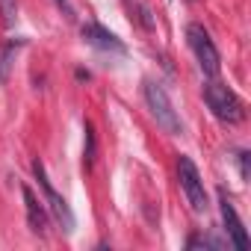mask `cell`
I'll return each mask as SVG.
<instances>
[{"label":"cell","mask_w":251,"mask_h":251,"mask_svg":"<svg viewBox=\"0 0 251 251\" xmlns=\"http://www.w3.org/2000/svg\"><path fill=\"white\" fill-rule=\"evenodd\" d=\"M186 42H189V48H192V53H195V59H198V65H201V71L207 74V77H219V50H216V45H213V39H210V33L201 27V24H189L186 27Z\"/></svg>","instance_id":"3957f363"},{"label":"cell","mask_w":251,"mask_h":251,"mask_svg":"<svg viewBox=\"0 0 251 251\" xmlns=\"http://www.w3.org/2000/svg\"><path fill=\"white\" fill-rule=\"evenodd\" d=\"M18 45H21V42H18ZM18 45L9 42V45L0 48V80L9 77V65H12V56H15V48H18Z\"/></svg>","instance_id":"9c48e42d"},{"label":"cell","mask_w":251,"mask_h":251,"mask_svg":"<svg viewBox=\"0 0 251 251\" xmlns=\"http://www.w3.org/2000/svg\"><path fill=\"white\" fill-rule=\"evenodd\" d=\"M80 33H83V42L92 45V48H98V50H112V53H124V50H127V48H124V42L115 33L103 30L100 24H83Z\"/></svg>","instance_id":"52a82bcc"},{"label":"cell","mask_w":251,"mask_h":251,"mask_svg":"<svg viewBox=\"0 0 251 251\" xmlns=\"http://www.w3.org/2000/svg\"><path fill=\"white\" fill-rule=\"evenodd\" d=\"M204 100H207V106L213 109V115H216L219 121L239 124V121H242V115H245L239 95H236L233 89H227L225 83H219L216 77L204 86Z\"/></svg>","instance_id":"6da1fadb"},{"label":"cell","mask_w":251,"mask_h":251,"mask_svg":"<svg viewBox=\"0 0 251 251\" xmlns=\"http://www.w3.org/2000/svg\"><path fill=\"white\" fill-rule=\"evenodd\" d=\"M21 192H24V204H27V222H30V230L39 233V236H45V233H48V213H45V207L39 204V198L33 195L30 186H21Z\"/></svg>","instance_id":"ba28073f"},{"label":"cell","mask_w":251,"mask_h":251,"mask_svg":"<svg viewBox=\"0 0 251 251\" xmlns=\"http://www.w3.org/2000/svg\"><path fill=\"white\" fill-rule=\"evenodd\" d=\"M92 160H95V130H92V124H86V151H83L86 169L92 166Z\"/></svg>","instance_id":"8fae6325"},{"label":"cell","mask_w":251,"mask_h":251,"mask_svg":"<svg viewBox=\"0 0 251 251\" xmlns=\"http://www.w3.org/2000/svg\"><path fill=\"white\" fill-rule=\"evenodd\" d=\"M145 100H148L151 115L157 118V124L166 133H183L180 115H177V109L172 106V98L166 95V89L157 80H145Z\"/></svg>","instance_id":"7a4b0ae2"},{"label":"cell","mask_w":251,"mask_h":251,"mask_svg":"<svg viewBox=\"0 0 251 251\" xmlns=\"http://www.w3.org/2000/svg\"><path fill=\"white\" fill-rule=\"evenodd\" d=\"M219 210H222V222H225V230H227L233 248L245 251L248 248V233H245V227H242V222H239V216H236V210H233L225 189H219Z\"/></svg>","instance_id":"8992f818"},{"label":"cell","mask_w":251,"mask_h":251,"mask_svg":"<svg viewBox=\"0 0 251 251\" xmlns=\"http://www.w3.org/2000/svg\"><path fill=\"white\" fill-rule=\"evenodd\" d=\"M0 18H3V27H15V21H18V3L15 0H0Z\"/></svg>","instance_id":"30bf717a"},{"label":"cell","mask_w":251,"mask_h":251,"mask_svg":"<svg viewBox=\"0 0 251 251\" xmlns=\"http://www.w3.org/2000/svg\"><path fill=\"white\" fill-rule=\"evenodd\" d=\"M33 175H36V180H39V186H42V192H45V198H48V207H50V213L56 216V222L62 225V230L65 233H74V213H71V207H68V201L53 189V183L48 180V172H45V166L36 160L33 163Z\"/></svg>","instance_id":"277c9868"},{"label":"cell","mask_w":251,"mask_h":251,"mask_svg":"<svg viewBox=\"0 0 251 251\" xmlns=\"http://www.w3.org/2000/svg\"><path fill=\"white\" fill-rule=\"evenodd\" d=\"M239 172H242V180H248V154L245 151L239 154Z\"/></svg>","instance_id":"4fadbf2b"},{"label":"cell","mask_w":251,"mask_h":251,"mask_svg":"<svg viewBox=\"0 0 251 251\" xmlns=\"http://www.w3.org/2000/svg\"><path fill=\"white\" fill-rule=\"evenodd\" d=\"M53 3H56V6H59V9H62V15H65V18H68V21H74V6H71V3H68V0H53Z\"/></svg>","instance_id":"7c38bea8"},{"label":"cell","mask_w":251,"mask_h":251,"mask_svg":"<svg viewBox=\"0 0 251 251\" xmlns=\"http://www.w3.org/2000/svg\"><path fill=\"white\" fill-rule=\"evenodd\" d=\"M177 177H180V186H183L192 210L204 213L210 207L207 204V192H204V180H201V175H198V169H195V163L189 157H177Z\"/></svg>","instance_id":"5b68a950"}]
</instances>
